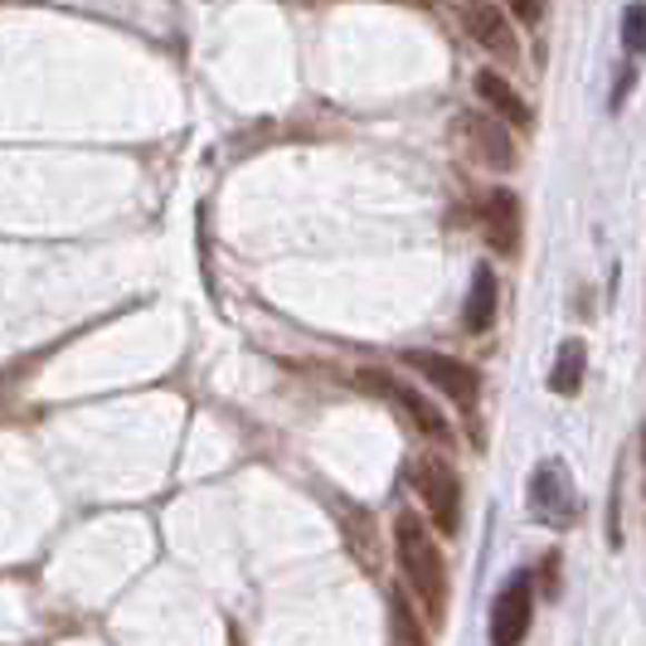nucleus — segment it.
Wrapping results in <instances>:
<instances>
[{"instance_id": "f257e3e1", "label": "nucleus", "mask_w": 646, "mask_h": 646, "mask_svg": "<svg viewBox=\"0 0 646 646\" xmlns=\"http://www.w3.org/2000/svg\"><path fill=\"white\" fill-rule=\"evenodd\" d=\"M394 555H399L403 584H409V594L423 608V617L428 623H442L448 617V564H442L433 530L413 510H399L394 516Z\"/></svg>"}, {"instance_id": "f03ea898", "label": "nucleus", "mask_w": 646, "mask_h": 646, "mask_svg": "<svg viewBox=\"0 0 646 646\" xmlns=\"http://www.w3.org/2000/svg\"><path fill=\"white\" fill-rule=\"evenodd\" d=\"M355 384L365 389V394L374 399H384V403H394V409L409 419L413 428H419L423 438H433V442H452V428L448 419H442V409H433L419 389H409V384H399L389 370H355Z\"/></svg>"}, {"instance_id": "7ed1b4c3", "label": "nucleus", "mask_w": 646, "mask_h": 646, "mask_svg": "<svg viewBox=\"0 0 646 646\" xmlns=\"http://www.w3.org/2000/svg\"><path fill=\"white\" fill-rule=\"evenodd\" d=\"M413 487H419L423 506H428V520L452 540V535L462 530V477L452 472V462H442V457H419V462H413Z\"/></svg>"}, {"instance_id": "20e7f679", "label": "nucleus", "mask_w": 646, "mask_h": 646, "mask_svg": "<svg viewBox=\"0 0 646 646\" xmlns=\"http://www.w3.org/2000/svg\"><path fill=\"white\" fill-rule=\"evenodd\" d=\"M530 516L549 525V530H569V525L584 516V501H578V487L564 462H540L530 477Z\"/></svg>"}, {"instance_id": "39448f33", "label": "nucleus", "mask_w": 646, "mask_h": 646, "mask_svg": "<svg viewBox=\"0 0 646 646\" xmlns=\"http://www.w3.org/2000/svg\"><path fill=\"white\" fill-rule=\"evenodd\" d=\"M403 365L409 370H419L428 384L438 389L442 399H452L457 409H477V399H481V374L467 365V360H452V355H438V350H409L403 355Z\"/></svg>"}, {"instance_id": "423d86ee", "label": "nucleus", "mask_w": 646, "mask_h": 646, "mask_svg": "<svg viewBox=\"0 0 646 646\" xmlns=\"http://www.w3.org/2000/svg\"><path fill=\"white\" fill-rule=\"evenodd\" d=\"M535 623V584L530 574H510L491 603V646H520Z\"/></svg>"}, {"instance_id": "0eeeda50", "label": "nucleus", "mask_w": 646, "mask_h": 646, "mask_svg": "<svg viewBox=\"0 0 646 646\" xmlns=\"http://www.w3.org/2000/svg\"><path fill=\"white\" fill-rule=\"evenodd\" d=\"M457 20H462V30L472 35L481 49H491L496 59H506V63L520 59V39L510 30L506 10H496L491 0H457Z\"/></svg>"}, {"instance_id": "6e6552de", "label": "nucleus", "mask_w": 646, "mask_h": 646, "mask_svg": "<svg viewBox=\"0 0 646 646\" xmlns=\"http://www.w3.org/2000/svg\"><path fill=\"white\" fill-rule=\"evenodd\" d=\"M457 127H462V141L472 146V156H481V166H491V170H510V166H516V141H510V127H501L496 117L467 112Z\"/></svg>"}, {"instance_id": "1a4fd4ad", "label": "nucleus", "mask_w": 646, "mask_h": 646, "mask_svg": "<svg viewBox=\"0 0 646 646\" xmlns=\"http://www.w3.org/2000/svg\"><path fill=\"white\" fill-rule=\"evenodd\" d=\"M481 228H487L491 248L501 258H516L520 248V195L516 190H491L487 205H481Z\"/></svg>"}, {"instance_id": "9d476101", "label": "nucleus", "mask_w": 646, "mask_h": 646, "mask_svg": "<svg viewBox=\"0 0 646 646\" xmlns=\"http://www.w3.org/2000/svg\"><path fill=\"white\" fill-rule=\"evenodd\" d=\"M341 530H345V545L350 555H355V564L365 574H380L384 564V545H380V530H374V516L360 506H341Z\"/></svg>"}, {"instance_id": "9b49d317", "label": "nucleus", "mask_w": 646, "mask_h": 646, "mask_svg": "<svg viewBox=\"0 0 646 646\" xmlns=\"http://www.w3.org/2000/svg\"><path fill=\"white\" fill-rule=\"evenodd\" d=\"M472 88H477V98L491 107L501 123H510V127H530V107H525V98L516 88L506 84V74H496V69H477V78H472Z\"/></svg>"}, {"instance_id": "f8f14e48", "label": "nucleus", "mask_w": 646, "mask_h": 646, "mask_svg": "<svg viewBox=\"0 0 646 646\" xmlns=\"http://www.w3.org/2000/svg\"><path fill=\"white\" fill-rule=\"evenodd\" d=\"M496 302H501V292H496V273H491V267H477L472 292H467V302H462V331H472V335L491 331Z\"/></svg>"}, {"instance_id": "ddd939ff", "label": "nucleus", "mask_w": 646, "mask_h": 646, "mask_svg": "<svg viewBox=\"0 0 646 646\" xmlns=\"http://www.w3.org/2000/svg\"><path fill=\"white\" fill-rule=\"evenodd\" d=\"M584 370H588V345L564 341L559 355H555V370H549V389H555V394H578V389H584Z\"/></svg>"}, {"instance_id": "4468645a", "label": "nucleus", "mask_w": 646, "mask_h": 646, "mask_svg": "<svg viewBox=\"0 0 646 646\" xmlns=\"http://www.w3.org/2000/svg\"><path fill=\"white\" fill-rule=\"evenodd\" d=\"M389 617H394V637L403 646H428L423 642V627H419V613H413V603L403 598V588H394V594H389Z\"/></svg>"}, {"instance_id": "2eb2a0df", "label": "nucleus", "mask_w": 646, "mask_h": 646, "mask_svg": "<svg viewBox=\"0 0 646 646\" xmlns=\"http://www.w3.org/2000/svg\"><path fill=\"white\" fill-rule=\"evenodd\" d=\"M623 45H627V53H646V10H642V6L627 10V20H623Z\"/></svg>"}, {"instance_id": "dca6fc26", "label": "nucleus", "mask_w": 646, "mask_h": 646, "mask_svg": "<svg viewBox=\"0 0 646 646\" xmlns=\"http://www.w3.org/2000/svg\"><path fill=\"white\" fill-rule=\"evenodd\" d=\"M506 10H510V16H516L520 25H540L545 10H549V0H506Z\"/></svg>"}, {"instance_id": "f3484780", "label": "nucleus", "mask_w": 646, "mask_h": 646, "mask_svg": "<svg viewBox=\"0 0 646 646\" xmlns=\"http://www.w3.org/2000/svg\"><path fill=\"white\" fill-rule=\"evenodd\" d=\"M540 594L545 598H559V555H545L540 559Z\"/></svg>"}, {"instance_id": "a211bd4d", "label": "nucleus", "mask_w": 646, "mask_h": 646, "mask_svg": "<svg viewBox=\"0 0 646 646\" xmlns=\"http://www.w3.org/2000/svg\"><path fill=\"white\" fill-rule=\"evenodd\" d=\"M642 457H646V433H642Z\"/></svg>"}]
</instances>
